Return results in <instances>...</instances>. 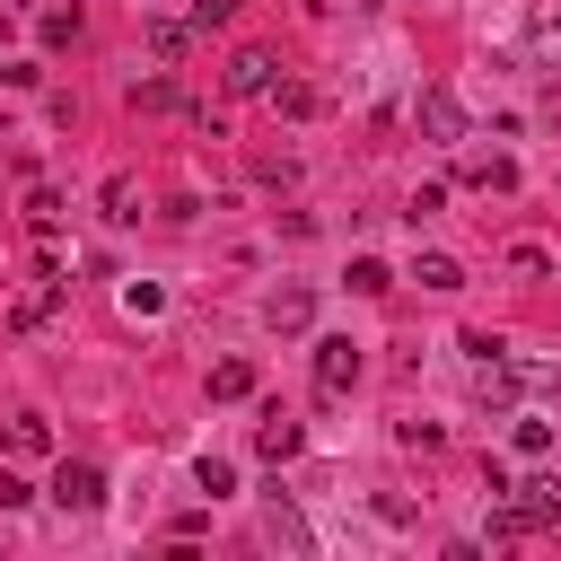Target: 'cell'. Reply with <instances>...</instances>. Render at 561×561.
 <instances>
[{
	"instance_id": "21",
	"label": "cell",
	"mask_w": 561,
	"mask_h": 561,
	"mask_svg": "<svg viewBox=\"0 0 561 561\" xmlns=\"http://www.w3.org/2000/svg\"><path fill=\"white\" fill-rule=\"evenodd\" d=\"M131 105H149V114H158V105H175V79H140V88H131Z\"/></svg>"
},
{
	"instance_id": "3",
	"label": "cell",
	"mask_w": 561,
	"mask_h": 561,
	"mask_svg": "<svg viewBox=\"0 0 561 561\" xmlns=\"http://www.w3.org/2000/svg\"><path fill=\"white\" fill-rule=\"evenodd\" d=\"M412 114H421V131H430V140H465V105H456L447 88H421V105H412Z\"/></svg>"
},
{
	"instance_id": "2",
	"label": "cell",
	"mask_w": 561,
	"mask_h": 561,
	"mask_svg": "<svg viewBox=\"0 0 561 561\" xmlns=\"http://www.w3.org/2000/svg\"><path fill=\"white\" fill-rule=\"evenodd\" d=\"M53 500H61L70 517H88V508L105 500V473H96V465H70V456H61V473H53Z\"/></svg>"
},
{
	"instance_id": "7",
	"label": "cell",
	"mask_w": 561,
	"mask_h": 561,
	"mask_svg": "<svg viewBox=\"0 0 561 561\" xmlns=\"http://www.w3.org/2000/svg\"><path fill=\"white\" fill-rule=\"evenodd\" d=\"M228 88L237 96H272V53H237L228 61Z\"/></svg>"
},
{
	"instance_id": "17",
	"label": "cell",
	"mask_w": 561,
	"mask_h": 561,
	"mask_svg": "<svg viewBox=\"0 0 561 561\" xmlns=\"http://www.w3.org/2000/svg\"><path fill=\"white\" fill-rule=\"evenodd\" d=\"M105 219H140V184H131V175L105 184Z\"/></svg>"
},
{
	"instance_id": "6",
	"label": "cell",
	"mask_w": 561,
	"mask_h": 561,
	"mask_svg": "<svg viewBox=\"0 0 561 561\" xmlns=\"http://www.w3.org/2000/svg\"><path fill=\"white\" fill-rule=\"evenodd\" d=\"M298 438H307V430H298V421H289L280 403H272V412H263V430H254V447H263L272 465H289V456H298Z\"/></svg>"
},
{
	"instance_id": "15",
	"label": "cell",
	"mask_w": 561,
	"mask_h": 561,
	"mask_svg": "<svg viewBox=\"0 0 561 561\" xmlns=\"http://www.w3.org/2000/svg\"><path fill=\"white\" fill-rule=\"evenodd\" d=\"M184 44H193V35H184V26H175V18H149V53H158V61H175V53H184Z\"/></svg>"
},
{
	"instance_id": "23",
	"label": "cell",
	"mask_w": 561,
	"mask_h": 561,
	"mask_svg": "<svg viewBox=\"0 0 561 561\" xmlns=\"http://www.w3.org/2000/svg\"><path fill=\"white\" fill-rule=\"evenodd\" d=\"M535 44H543V61H561V9H543V18H535Z\"/></svg>"
},
{
	"instance_id": "4",
	"label": "cell",
	"mask_w": 561,
	"mask_h": 561,
	"mask_svg": "<svg viewBox=\"0 0 561 561\" xmlns=\"http://www.w3.org/2000/svg\"><path fill=\"white\" fill-rule=\"evenodd\" d=\"M53 307H61V272H53V263H44V272H35V280H26V298H18V307H9V324H18V333H26V324H44V316H53Z\"/></svg>"
},
{
	"instance_id": "16",
	"label": "cell",
	"mask_w": 561,
	"mask_h": 561,
	"mask_svg": "<svg viewBox=\"0 0 561 561\" xmlns=\"http://www.w3.org/2000/svg\"><path fill=\"white\" fill-rule=\"evenodd\" d=\"M272 105L298 123V114H316V88H298V79H272Z\"/></svg>"
},
{
	"instance_id": "1",
	"label": "cell",
	"mask_w": 561,
	"mask_h": 561,
	"mask_svg": "<svg viewBox=\"0 0 561 561\" xmlns=\"http://www.w3.org/2000/svg\"><path fill=\"white\" fill-rule=\"evenodd\" d=\"M543 526H561V482H517L500 508H491V535L508 543V535H543Z\"/></svg>"
},
{
	"instance_id": "11",
	"label": "cell",
	"mask_w": 561,
	"mask_h": 561,
	"mask_svg": "<svg viewBox=\"0 0 561 561\" xmlns=\"http://www.w3.org/2000/svg\"><path fill=\"white\" fill-rule=\"evenodd\" d=\"M412 280H421V289H465L456 254H421V263H412Z\"/></svg>"
},
{
	"instance_id": "9",
	"label": "cell",
	"mask_w": 561,
	"mask_h": 561,
	"mask_svg": "<svg viewBox=\"0 0 561 561\" xmlns=\"http://www.w3.org/2000/svg\"><path fill=\"white\" fill-rule=\"evenodd\" d=\"M210 394H219V403H245V394H254V359H219V368H210Z\"/></svg>"
},
{
	"instance_id": "19",
	"label": "cell",
	"mask_w": 561,
	"mask_h": 561,
	"mask_svg": "<svg viewBox=\"0 0 561 561\" xmlns=\"http://www.w3.org/2000/svg\"><path fill=\"white\" fill-rule=\"evenodd\" d=\"M158 307H167L158 280H123V316H158Z\"/></svg>"
},
{
	"instance_id": "18",
	"label": "cell",
	"mask_w": 561,
	"mask_h": 561,
	"mask_svg": "<svg viewBox=\"0 0 561 561\" xmlns=\"http://www.w3.org/2000/svg\"><path fill=\"white\" fill-rule=\"evenodd\" d=\"M351 289H359V298H377V289H394V272H386L377 254H359V263H351Z\"/></svg>"
},
{
	"instance_id": "8",
	"label": "cell",
	"mask_w": 561,
	"mask_h": 561,
	"mask_svg": "<svg viewBox=\"0 0 561 561\" xmlns=\"http://www.w3.org/2000/svg\"><path fill=\"white\" fill-rule=\"evenodd\" d=\"M473 394H482L491 412H500V403H517V368H508V359H482V368H473Z\"/></svg>"
},
{
	"instance_id": "14",
	"label": "cell",
	"mask_w": 561,
	"mask_h": 561,
	"mask_svg": "<svg viewBox=\"0 0 561 561\" xmlns=\"http://www.w3.org/2000/svg\"><path fill=\"white\" fill-rule=\"evenodd\" d=\"M44 447H53V430H44L35 412H26V421H9V456H44Z\"/></svg>"
},
{
	"instance_id": "5",
	"label": "cell",
	"mask_w": 561,
	"mask_h": 561,
	"mask_svg": "<svg viewBox=\"0 0 561 561\" xmlns=\"http://www.w3.org/2000/svg\"><path fill=\"white\" fill-rule=\"evenodd\" d=\"M351 377H359V342H342V333H333V342H316V386H324V394H342Z\"/></svg>"
},
{
	"instance_id": "10",
	"label": "cell",
	"mask_w": 561,
	"mask_h": 561,
	"mask_svg": "<svg viewBox=\"0 0 561 561\" xmlns=\"http://www.w3.org/2000/svg\"><path fill=\"white\" fill-rule=\"evenodd\" d=\"M193 491H202V500H228V491H237V465H228V456H202V465H193Z\"/></svg>"
},
{
	"instance_id": "12",
	"label": "cell",
	"mask_w": 561,
	"mask_h": 561,
	"mask_svg": "<svg viewBox=\"0 0 561 561\" xmlns=\"http://www.w3.org/2000/svg\"><path fill=\"white\" fill-rule=\"evenodd\" d=\"M307 316H316L307 289H280V298H272V324H280V333H307Z\"/></svg>"
},
{
	"instance_id": "22",
	"label": "cell",
	"mask_w": 561,
	"mask_h": 561,
	"mask_svg": "<svg viewBox=\"0 0 561 561\" xmlns=\"http://www.w3.org/2000/svg\"><path fill=\"white\" fill-rule=\"evenodd\" d=\"M552 447V421H517V456H543Z\"/></svg>"
},
{
	"instance_id": "13",
	"label": "cell",
	"mask_w": 561,
	"mask_h": 561,
	"mask_svg": "<svg viewBox=\"0 0 561 561\" xmlns=\"http://www.w3.org/2000/svg\"><path fill=\"white\" fill-rule=\"evenodd\" d=\"M26 228H35V237H53V228H61V193H44V184H35V193H26Z\"/></svg>"
},
{
	"instance_id": "20",
	"label": "cell",
	"mask_w": 561,
	"mask_h": 561,
	"mask_svg": "<svg viewBox=\"0 0 561 561\" xmlns=\"http://www.w3.org/2000/svg\"><path fill=\"white\" fill-rule=\"evenodd\" d=\"M79 35V9H44V44H70Z\"/></svg>"
}]
</instances>
